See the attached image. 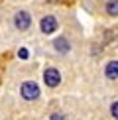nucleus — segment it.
Masks as SVG:
<instances>
[{
  "mask_svg": "<svg viewBox=\"0 0 118 120\" xmlns=\"http://www.w3.org/2000/svg\"><path fill=\"white\" fill-rule=\"evenodd\" d=\"M22 97L26 98V101H36L39 97V87L33 81H26L22 85Z\"/></svg>",
  "mask_w": 118,
  "mask_h": 120,
  "instance_id": "obj_1",
  "label": "nucleus"
},
{
  "mask_svg": "<svg viewBox=\"0 0 118 120\" xmlns=\"http://www.w3.org/2000/svg\"><path fill=\"white\" fill-rule=\"evenodd\" d=\"M43 81H45L47 87H57V85L61 83V75H59L57 69L49 67V69H45V73H43Z\"/></svg>",
  "mask_w": 118,
  "mask_h": 120,
  "instance_id": "obj_2",
  "label": "nucleus"
},
{
  "mask_svg": "<svg viewBox=\"0 0 118 120\" xmlns=\"http://www.w3.org/2000/svg\"><path fill=\"white\" fill-rule=\"evenodd\" d=\"M30 24H32V18H30L28 12H24V10L16 12V16H14V26H16L18 30H28Z\"/></svg>",
  "mask_w": 118,
  "mask_h": 120,
  "instance_id": "obj_3",
  "label": "nucleus"
},
{
  "mask_svg": "<svg viewBox=\"0 0 118 120\" xmlns=\"http://www.w3.org/2000/svg\"><path fill=\"white\" fill-rule=\"evenodd\" d=\"M39 28H41L43 34H53L57 30V20L53 18V16H45V18L41 20V24H39Z\"/></svg>",
  "mask_w": 118,
  "mask_h": 120,
  "instance_id": "obj_4",
  "label": "nucleus"
},
{
  "mask_svg": "<svg viewBox=\"0 0 118 120\" xmlns=\"http://www.w3.org/2000/svg\"><path fill=\"white\" fill-rule=\"evenodd\" d=\"M104 75H106V79H110V81L118 79V61H110L108 63L106 69H104Z\"/></svg>",
  "mask_w": 118,
  "mask_h": 120,
  "instance_id": "obj_5",
  "label": "nucleus"
},
{
  "mask_svg": "<svg viewBox=\"0 0 118 120\" xmlns=\"http://www.w3.org/2000/svg\"><path fill=\"white\" fill-rule=\"evenodd\" d=\"M53 47H55V49H57L59 53H67V51H69V47H71V45H69V41H67L65 38H57L55 41H53Z\"/></svg>",
  "mask_w": 118,
  "mask_h": 120,
  "instance_id": "obj_6",
  "label": "nucleus"
},
{
  "mask_svg": "<svg viewBox=\"0 0 118 120\" xmlns=\"http://www.w3.org/2000/svg\"><path fill=\"white\" fill-rule=\"evenodd\" d=\"M106 14L108 16H118V0H108L106 2Z\"/></svg>",
  "mask_w": 118,
  "mask_h": 120,
  "instance_id": "obj_7",
  "label": "nucleus"
},
{
  "mask_svg": "<svg viewBox=\"0 0 118 120\" xmlns=\"http://www.w3.org/2000/svg\"><path fill=\"white\" fill-rule=\"evenodd\" d=\"M110 114L114 118H118V101L116 102H112V106H110Z\"/></svg>",
  "mask_w": 118,
  "mask_h": 120,
  "instance_id": "obj_8",
  "label": "nucleus"
},
{
  "mask_svg": "<svg viewBox=\"0 0 118 120\" xmlns=\"http://www.w3.org/2000/svg\"><path fill=\"white\" fill-rule=\"evenodd\" d=\"M49 118H51V120H67V118L63 116L61 112H53V114H51V116H49Z\"/></svg>",
  "mask_w": 118,
  "mask_h": 120,
  "instance_id": "obj_9",
  "label": "nucleus"
},
{
  "mask_svg": "<svg viewBox=\"0 0 118 120\" xmlns=\"http://www.w3.org/2000/svg\"><path fill=\"white\" fill-rule=\"evenodd\" d=\"M18 57H20V59H28V49H26V47H22V49L18 51Z\"/></svg>",
  "mask_w": 118,
  "mask_h": 120,
  "instance_id": "obj_10",
  "label": "nucleus"
}]
</instances>
